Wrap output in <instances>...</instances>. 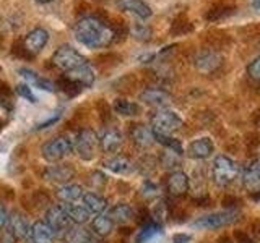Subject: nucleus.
<instances>
[{"instance_id": "nucleus-1", "label": "nucleus", "mask_w": 260, "mask_h": 243, "mask_svg": "<svg viewBox=\"0 0 260 243\" xmlns=\"http://www.w3.org/2000/svg\"><path fill=\"white\" fill-rule=\"evenodd\" d=\"M73 36L81 46L89 49H103L116 40L114 28L98 16H83L73 28Z\"/></svg>"}, {"instance_id": "nucleus-2", "label": "nucleus", "mask_w": 260, "mask_h": 243, "mask_svg": "<svg viewBox=\"0 0 260 243\" xmlns=\"http://www.w3.org/2000/svg\"><path fill=\"white\" fill-rule=\"evenodd\" d=\"M72 144L73 152L85 162L93 160L98 156V151H100V138L91 128H83L77 132V135L72 140Z\"/></svg>"}, {"instance_id": "nucleus-3", "label": "nucleus", "mask_w": 260, "mask_h": 243, "mask_svg": "<svg viewBox=\"0 0 260 243\" xmlns=\"http://www.w3.org/2000/svg\"><path fill=\"white\" fill-rule=\"evenodd\" d=\"M239 175V167L238 164L231 159L219 154L215 157L213 164H211V180L218 186V188H226L230 186Z\"/></svg>"}, {"instance_id": "nucleus-4", "label": "nucleus", "mask_w": 260, "mask_h": 243, "mask_svg": "<svg viewBox=\"0 0 260 243\" xmlns=\"http://www.w3.org/2000/svg\"><path fill=\"white\" fill-rule=\"evenodd\" d=\"M239 217H241V213L238 209H224V211L210 213V214L195 219L192 222V227L200 230H216V229H223V227L234 224L236 221H239Z\"/></svg>"}, {"instance_id": "nucleus-5", "label": "nucleus", "mask_w": 260, "mask_h": 243, "mask_svg": "<svg viewBox=\"0 0 260 243\" xmlns=\"http://www.w3.org/2000/svg\"><path fill=\"white\" fill-rule=\"evenodd\" d=\"M51 63H52V67H55L57 70H60L63 73H69L72 70H77L80 67H83L85 63H88V60L77 51V49H73V47L65 44V46H60L52 54Z\"/></svg>"}, {"instance_id": "nucleus-6", "label": "nucleus", "mask_w": 260, "mask_h": 243, "mask_svg": "<svg viewBox=\"0 0 260 243\" xmlns=\"http://www.w3.org/2000/svg\"><path fill=\"white\" fill-rule=\"evenodd\" d=\"M151 130L154 135H173L182 127V118L171 109H159L151 115Z\"/></svg>"}, {"instance_id": "nucleus-7", "label": "nucleus", "mask_w": 260, "mask_h": 243, "mask_svg": "<svg viewBox=\"0 0 260 243\" xmlns=\"http://www.w3.org/2000/svg\"><path fill=\"white\" fill-rule=\"evenodd\" d=\"M72 152H73V144L72 140L67 136H55L41 146V156H43L44 160L51 162V164L60 162Z\"/></svg>"}, {"instance_id": "nucleus-8", "label": "nucleus", "mask_w": 260, "mask_h": 243, "mask_svg": "<svg viewBox=\"0 0 260 243\" xmlns=\"http://www.w3.org/2000/svg\"><path fill=\"white\" fill-rule=\"evenodd\" d=\"M49 40V32L44 28H35L24 36L21 43V55L23 57H35L46 47Z\"/></svg>"}, {"instance_id": "nucleus-9", "label": "nucleus", "mask_w": 260, "mask_h": 243, "mask_svg": "<svg viewBox=\"0 0 260 243\" xmlns=\"http://www.w3.org/2000/svg\"><path fill=\"white\" fill-rule=\"evenodd\" d=\"M44 222L51 227L55 235H62L72 225L70 219H69L67 213H65V209H63L62 205L49 206L47 211H46V214H44Z\"/></svg>"}, {"instance_id": "nucleus-10", "label": "nucleus", "mask_w": 260, "mask_h": 243, "mask_svg": "<svg viewBox=\"0 0 260 243\" xmlns=\"http://www.w3.org/2000/svg\"><path fill=\"white\" fill-rule=\"evenodd\" d=\"M190 188V180H189V175L182 170H173L168 178H166V190L171 196L174 198H182L187 194Z\"/></svg>"}, {"instance_id": "nucleus-11", "label": "nucleus", "mask_w": 260, "mask_h": 243, "mask_svg": "<svg viewBox=\"0 0 260 243\" xmlns=\"http://www.w3.org/2000/svg\"><path fill=\"white\" fill-rule=\"evenodd\" d=\"M128 136L132 143L140 149H148L156 143L154 141V133L151 127L143 125V124H134L128 128Z\"/></svg>"}, {"instance_id": "nucleus-12", "label": "nucleus", "mask_w": 260, "mask_h": 243, "mask_svg": "<svg viewBox=\"0 0 260 243\" xmlns=\"http://www.w3.org/2000/svg\"><path fill=\"white\" fill-rule=\"evenodd\" d=\"M98 138H100V148L106 154H112V156L120 149L122 143H124V136L117 128H104L98 135Z\"/></svg>"}, {"instance_id": "nucleus-13", "label": "nucleus", "mask_w": 260, "mask_h": 243, "mask_svg": "<svg viewBox=\"0 0 260 243\" xmlns=\"http://www.w3.org/2000/svg\"><path fill=\"white\" fill-rule=\"evenodd\" d=\"M193 65L200 73H211L221 65V55L215 51H200L193 59Z\"/></svg>"}, {"instance_id": "nucleus-14", "label": "nucleus", "mask_w": 260, "mask_h": 243, "mask_svg": "<svg viewBox=\"0 0 260 243\" xmlns=\"http://www.w3.org/2000/svg\"><path fill=\"white\" fill-rule=\"evenodd\" d=\"M73 175H75V170H73L70 166L67 164H57V166H49L44 172H43V178L47 182H52L57 185H63L69 183Z\"/></svg>"}, {"instance_id": "nucleus-15", "label": "nucleus", "mask_w": 260, "mask_h": 243, "mask_svg": "<svg viewBox=\"0 0 260 243\" xmlns=\"http://www.w3.org/2000/svg\"><path fill=\"white\" fill-rule=\"evenodd\" d=\"M242 186L250 194L260 191V160H252L242 172Z\"/></svg>"}, {"instance_id": "nucleus-16", "label": "nucleus", "mask_w": 260, "mask_h": 243, "mask_svg": "<svg viewBox=\"0 0 260 243\" xmlns=\"http://www.w3.org/2000/svg\"><path fill=\"white\" fill-rule=\"evenodd\" d=\"M63 78H67L72 83H75L77 86L80 88H91L94 79H96V75H94V70L93 67L88 63H85L83 67H80L77 70H72L69 73H63Z\"/></svg>"}, {"instance_id": "nucleus-17", "label": "nucleus", "mask_w": 260, "mask_h": 243, "mask_svg": "<svg viewBox=\"0 0 260 243\" xmlns=\"http://www.w3.org/2000/svg\"><path fill=\"white\" fill-rule=\"evenodd\" d=\"M171 99H173L171 94L161 88H146L140 93V101H143L148 105H153V107H159V109H165L166 105H169Z\"/></svg>"}, {"instance_id": "nucleus-18", "label": "nucleus", "mask_w": 260, "mask_h": 243, "mask_svg": "<svg viewBox=\"0 0 260 243\" xmlns=\"http://www.w3.org/2000/svg\"><path fill=\"white\" fill-rule=\"evenodd\" d=\"M55 237L57 235L52 232V229L44 221H36L29 227L26 240H28V243H54Z\"/></svg>"}, {"instance_id": "nucleus-19", "label": "nucleus", "mask_w": 260, "mask_h": 243, "mask_svg": "<svg viewBox=\"0 0 260 243\" xmlns=\"http://www.w3.org/2000/svg\"><path fill=\"white\" fill-rule=\"evenodd\" d=\"M7 227L12 230V233L16 237V240H20V238L28 237L31 224L28 222L26 216H24L23 213H20V211H13V213L8 214Z\"/></svg>"}, {"instance_id": "nucleus-20", "label": "nucleus", "mask_w": 260, "mask_h": 243, "mask_svg": "<svg viewBox=\"0 0 260 243\" xmlns=\"http://www.w3.org/2000/svg\"><path fill=\"white\" fill-rule=\"evenodd\" d=\"M215 151V144L210 140L208 136L199 138V140H193L189 148H187V156L192 159H207L210 157Z\"/></svg>"}, {"instance_id": "nucleus-21", "label": "nucleus", "mask_w": 260, "mask_h": 243, "mask_svg": "<svg viewBox=\"0 0 260 243\" xmlns=\"http://www.w3.org/2000/svg\"><path fill=\"white\" fill-rule=\"evenodd\" d=\"M116 4H117V7L120 8V10L132 13V15L137 16V18H140V20L150 18L151 13H153L150 5L146 4V2H143V0H117Z\"/></svg>"}, {"instance_id": "nucleus-22", "label": "nucleus", "mask_w": 260, "mask_h": 243, "mask_svg": "<svg viewBox=\"0 0 260 243\" xmlns=\"http://www.w3.org/2000/svg\"><path fill=\"white\" fill-rule=\"evenodd\" d=\"M104 169L111 170L112 174H117V175H128L130 172H134L135 170V166L134 162L130 160L128 157H124V156H111L108 157L104 162H103Z\"/></svg>"}, {"instance_id": "nucleus-23", "label": "nucleus", "mask_w": 260, "mask_h": 243, "mask_svg": "<svg viewBox=\"0 0 260 243\" xmlns=\"http://www.w3.org/2000/svg\"><path fill=\"white\" fill-rule=\"evenodd\" d=\"M62 240L65 243H91L94 240L93 232L88 230L83 225H70L67 230L62 233Z\"/></svg>"}, {"instance_id": "nucleus-24", "label": "nucleus", "mask_w": 260, "mask_h": 243, "mask_svg": "<svg viewBox=\"0 0 260 243\" xmlns=\"http://www.w3.org/2000/svg\"><path fill=\"white\" fill-rule=\"evenodd\" d=\"M108 217L114 222V225H124V224H128L132 219L135 217V213L130 205L127 202H117V205H114L111 209H109V214Z\"/></svg>"}, {"instance_id": "nucleus-25", "label": "nucleus", "mask_w": 260, "mask_h": 243, "mask_svg": "<svg viewBox=\"0 0 260 243\" xmlns=\"http://www.w3.org/2000/svg\"><path fill=\"white\" fill-rule=\"evenodd\" d=\"M81 201H83V206L89 211L91 214H104L106 211H108L109 205H108V199H106L103 194L100 193H85L83 198H81Z\"/></svg>"}, {"instance_id": "nucleus-26", "label": "nucleus", "mask_w": 260, "mask_h": 243, "mask_svg": "<svg viewBox=\"0 0 260 243\" xmlns=\"http://www.w3.org/2000/svg\"><path fill=\"white\" fill-rule=\"evenodd\" d=\"M18 73H20V76L23 79H26L28 85H31V86H35L38 89H43V91H49V93L55 91V86H54L52 81H49L47 78L41 76L39 73H36V71H32L29 68H20Z\"/></svg>"}, {"instance_id": "nucleus-27", "label": "nucleus", "mask_w": 260, "mask_h": 243, "mask_svg": "<svg viewBox=\"0 0 260 243\" xmlns=\"http://www.w3.org/2000/svg\"><path fill=\"white\" fill-rule=\"evenodd\" d=\"M62 206H63L65 213H67L72 224L83 225V224L89 222V219H91V213H89V211L83 205H75V202H62Z\"/></svg>"}, {"instance_id": "nucleus-28", "label": "nucleus", "mask_w": 260, "mask_h": 243, "mask_svg": "<svg viewBox=\"0 0 260 243\" xmlns=\"http://www.w3.org/2000/svg\"><path fill=\"white\" fill-rule=\"evenodd\" d=\"M83 186L78 183H63L59 185L57 188V198H59L62 202H77L78 199L83 198Z\"/></svg>"}, {"instance_id": "nucleus-29", "label": "nucleus", "mask_w": 260, "mask_h": 243, "mask_svg": "<svg viewBox=\"0 0 260 243\" xmlns=\"http://www.w3.org/2000/svg\"><path fill=\"white\" fill-rule=\"evenodd\" d=\"M112 109H114V112L119 113L122 117H137V115H140V112H142V107L137 102H132L128 99H122V97L114 101Z\"/></svg>"}, {"instance_id": "nucleus-30", "label": "nucleus", "mask_w": 260, "mask_h": 243, "mask_svg": "<svg viewBox=\"0 0 260 243\" xmlns=\"http://www.w3.org/2000/svg\"><path fill=\"white\" fill-rule=\"evenodd\" d=\"M112 229H114V222L104 214H98L91 221V232L100 238L108 237V235L112 232Z\"/></svg>"}, {"instance_id": "nucleus-31", "label": "nucleus", "mask_w": 260, "mask_h": 243, "mask_svg": "<svg viewBox=\"0 0 260 243\" xmlns=\"http://www.w3.org/2000/svg\"><path fill=\"white\" fill-rule=\"evenodd\" d=\"M158 233H161V224L151 221L148 224L142 225V229L137 233L135 243H146V241H150L153 237H156Z\"/></svg>"}, {"instance_id": "nucleus-32", "label": "nucleus", "mask_w": 260, "mask_h": 243, "mask_svg": "<svg viewBox=\"0 0 260 243\" xmlns=\"http://www.w3.org/2000/svg\"><path fill=\"white\" fill-rule=\"evenodd\" d=\"M154 141L159 143L161 146H165V149H169V151L179 154V156H182V152H184L182 143L179 140H176L174 136H171V135H154Z\"/></svg>"}, {"instance_id": "nucleus-33", "label": "nucleus", "mask_w": 260, "mask_h": 243, "mask_svg": "<svg viewBox=\"0 0 260 243\" xmlns=\"http://www.w3.org/2000/svg\"><path fill=\"white\" fill-rule=\"evenodd\" d=\"M179 164H181V156L176 154V152H173V151H169V149H166L159 156V166H162L165 169L177 170ZM173 170H171V172H173Z\"/></svg>"}, {"instance_id": "nucleus-34", "label": "nucleus", "mask_w": 260, "mask_h": 243, "mask_svg": "<svg viewBox=\"0 0 260 243\" xmlns=\"http://www.w3.org/2000/svg\"><path fill=\"white\" fill-rule=\"evenodd\" d=\"M130 32L138 39V40H148L150 36H151V31L148 26H145V24L142 23H137L132 26V29H130Z\"/></svg>"}, {"instance_id": "nucleus-35", "label": "nucleus", "mask_w": 260, "mask_h": 243, "mask_svg": "<svg viewBox=\"0 0 260 243\" xmlns=\"http://www.w3.org/2000/svg\"><path fill=\"white\" fill-rule=\"evenodd\" d=\"M142 194L145 198H156L158 194H159V188H158V185L151 182V180H145L143 185H142Z\"/></svg>"}, {"instance_id": "nucleus-36", "label": "nucleus", "mask_w": 260, "mask_h": 243, "mask_svg": "<svg viewBox=\"0 0 260 243\" xmlns=\"http://www.w3.org/2000/svg\"><path fill=\"white\" fill-rule=\"evenodd\" d=\"M16 94H18L20 97H23V99H26L31 104H36L38 102L36 94L31 91V88L28 85H18V86H16Z\"/></svg>"}, {"instance_id": "nucleus-37", "label": "nucleus", "mask_w": 260, "mask_h": 243, "mask_svg": "<svg viewBox=\"0 0 260 243\" xmlns=\"http://www.w3.org/2000/svg\"><path fill=\"white\" fill-rule=\"evenodd\" d=\"M247 75L257 83H260V54L247 65Z\"/></svg>"}, {"instance_id": "nucleus-38", "label": "nucleus", "mask_w": 260, "mask_h": 243, "mask_svg": "<svg viewBox=\"0 0 260 243\" xmlns=\"http://www.w3.org/2000/svg\"><path fill=\"white\" fill-rule=\"evenodd\" d=\"M59 88L62 89L63 93H67L69 96H77L78 93H80V86H77L75 83H72V81H69L67 78H60V81H59Z\"/></svg>"}, {"instance_id": "nucleus-39", "label": "nucleus", "mask_w": 260, "mask_h": 243, "mask_svg": "<svg viewBox=\"0 0 260 243\" xmlns=\"http://www.w3.org/2000/svg\"><path fill=\"white\" fill-rule=\"evenodd\" d=\"M106 180H108V178H106V175L103 172H100V170H94V172H91V175H89V185L96 190L103 188L106 185Z\"/></svg>"}, {"instance_id": "nucleus-40", "label": "nucleus", "mask_w": 260, "mask_h": 243, "mask_svg": "<svg viewBox=\"0 0 260 243\" xmlns=\"http://www.w3.org/2000/svg\"><path fill=\"white\" fill-rule=\"evenodd\" d=\"M233 240H234V243H255L254 238H252L250 235L242 229H236L233 232Z\"/></svg>"}, {"instance_id": "nucleus-41", "label": "nucleus", "mask_w": 260, "mask_h": 243, "mask_svg": "<svg viewBox=\"0 0 260 243\" xmlns=\"http://www.w3.org/2000/svg\"><path fill=\"white\" fill-rule=\"evenodd\" d=\"M221 205L224 209H238L241 206V199L238 196H234V194H226L221 199Z\"/></svg>"}, {"instance_id": "nucleus-42", "label": "nucleus", "mask_w": 260, "mask_h": 243, "mask_svg": "<svg viewBox=\"0 0 260 243\" xmlns=\"http://www.w3.org/2000/svg\"><path fill=\"white\" fill-rule=\"evenodd\" d=\"M142 162H145V167H137V169L140 170L142 174H145V175H150V174L153 172V170H154V167H156V159L143 157Z\"/></svg>"}, {"instance_id": "nucleus-43", "label": "nucleus", "mask_w": 260, "mask_h": 243, "mask_svg": "<svg viewBox=\"0 0 260 243\" xmlns=\"http://www.w3.org/2000/svg\"><path fill=\"white\" fill-rule=\"evenodd\" d=\"M10 99H12V94H10V89H8L7 85H0V104L8 107V104H10Z\"/></svg>"}, {"instance_id": "nucleus-44", "label": "nucleus", "mask_w": 260, "mask_h": 243, "mask_svg": "<svg viewBox=\"0 0 260 243\" xmlns=\"http://www.w3.org/2000/svg\"><path fill=\"white\" fill-rule=\"evenodd\" d=\"M0 243H16V237L7 225L0 230Z\"/></svg>"}, {"instance_id": "nucleus-45", "label": "nucleus", "mask_w": 260, "mask_h": 243, "mask_svg": "<svg viewBox=\"0 0 260 243\" xmlns=\"http://www.w3.org/2000/svg\"><path fill=\"white\" fill-rule=\"evenodd\" d=\"M59 120H60V113H59V112H55L52 117H49V118H46L44 122H41V124H38V125H36V130H44V128H47V127H51V125L57 124Z\"/></svg>"}, {"instance_id": "nucleus-46", "label": "nucleus", "mask_w": 260, "mask_h": 243, "mask_svg": "<svg viewBox=\"0 0 260 243\" xmlns=\"http://www.w3.org/2000/svg\"><path fill=\"white\" fill-rule=\"evenodd\" d=\"M192 240V237L189 233H174L171 237V243H189Z\"/></svg>"}, {"instance_id": "nucleus-47", "label": "nucleus", "mask_w": 260, "mask_h": 243, "mask_svg": "<svg viewBox=\"0 0 260 243\" xmlns=\"http://www.w3.org/2000/svg\"><path fill=\"white\" fill-rule=\"evenodd\" d=\"M7 221H8V211H7L5 205L0 202V230L7 225Z\"/></svg>"}, {"instance_id": "nucleus-48", "label": "nucleus", "mask_w": 260, "mask_h": 243, "mask_svg": "<svg viewBox=\"0 0 260 243\" xmlns=\"http://www.w3.org/2000/svg\"><path fill=\"white\" fill-rule=\"evenodd\" d=\"M250 229H252V232L257 235V237H260V221H254V222H252Z\"/></svg>"}, {"instance_id": "nucleus-49", "label": "nucleus", "mask_w": 260, "mask_h": 243, "mask_svg": "<svg viewBox=\"0 0 260 243\" xmlns=\"http://www.w3.org/2000/svg\"><path fill=\"white\" fill-rule=\"evenodd\" d=\"M250 198L258 202V201H260V191H258V193H255V194H250Z\"/></svg>"}, {"instance_id": "nucleus-50", "label": "nucleus", "mask_w": 260, "mask_h": 243, "mask_svg": "<svg viewBox=\"0 0 260 243\" xmlns=\"http://www.w3.org/2000/svg\"><path fill=\"white\" fill-rule=\"evenodd\" d=\"M252 5H254L255 10H260V0H254V4H252Z\"/></svg>"}, {"instance_id": "nucleus-51", "label": "nucleus", "mask_w": 260, "mask_h": 243, "mask_svg": "<svg viewBox=\"0 0 260 243\" xmlns=\"http://www.w3.org/2000/svg\"><path fill=\"white\" fill-rule=\"evenodd\" d=\"M38 4H49V2H52V0H36Z\"/></svg>"}, {"instance_id": "nucleus-52", "label": "nucleus", "mask_w": 260, "mask_h": 243, "mask_svg": "<svg viewBox=\"0 0 260 243\" xmlns=\"http://www.w3.org/2000/svg\"><path fill=\"white\" fill-rule=\"evenodd\" d=\"M91 243H103V241H100V240H93Z\"/></svg>"}]
</instances>
